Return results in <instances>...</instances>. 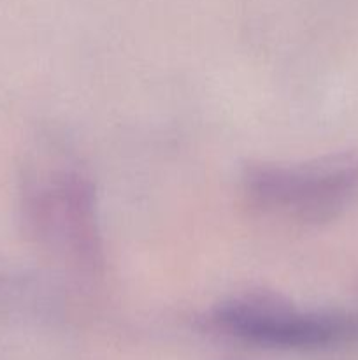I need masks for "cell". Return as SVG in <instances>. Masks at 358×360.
<instances>
[{
  "label": "cell",
  "mask_w": 358,
  "mask_h": 360,
  "mask_svg": "<svg viewBox=\"0 0 358 360\" xmlns=\"http://www.w3.org/2000/svg\"><path fill=\"white\" fill-rule=\"evenodd\" d=\"M21 213L28 234L46 250L88 269L100 264L93 188L76 169H32L23 183Z\"/></svg>",
  "instance_id": "2"
},
{
  "label": "cell",
  "mask_w": 358,
  "mask_h": 360,
  "mask_svg": "<svg viewBox=\"0 0 358 360\" xmlns=\"http://www.w3.org/2000/svg\"><path fill=\"white\" fill-rule=\"evenodd\" d=\"M242 185L248 202L262 213L323 224L358 197V153L302 165H256L246 171Z\"/></svg>",
  "instance_id": "1"
},
{
  "label": "cell",
  "mask_w": 358,
  "mask_h": 360,
  "mask_svg": "<svg viewBox=\"0 0 358 360\" xmlns=\"http://www.w3.org/2000/svg\"><path fill=\"white\" fill-rule=\"evenodd\" d=\"M209 323L227 336L279 350H316L358 340V311H309L260 295L223 302L211 311Z\"/></svg>",
  "instance_id": "3"
}]
</instances>
